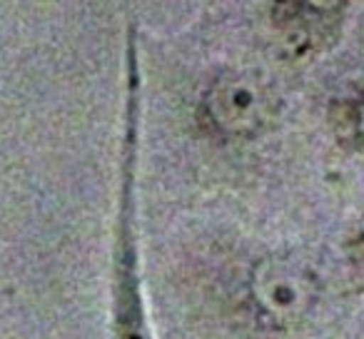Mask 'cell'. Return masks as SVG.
<instances>
[{"mask_svg":"<svg viewBox=\"0 0 364 339\" xmlns=\"http://www.w3.org/2000/svg\"><path fill=\"white\" fill-rule=\"evenodd\" d=\"M277 95L252 70H228L213 80L203 97V117L223 137H255L272 125Z\"/></svg>","mask_w":364,"mask_h":339,"instance_id":"1","label":"cell"},{"mask_svg":"<svg viewBox=\"0 0 364 339\" xmlns=\"http://www.w3.org/2000/svg\"><path fill=\"white\" fill-rule=\"evenodd\" d=\"M274 8V23L284 41V48L294 58L312 53L322 41V23L337 18L349 0H279Z\"/></svg>","mask_w":364,"mask_h":339,"instance_id":"4","label":"cell"},{"mask_svg":"<svg viewBox=\"0 0 364 339\" xmlns=\"http://www.w3.org/2000/svg\"><path fill=\"white\" fill-rule=\"evenodd\" d=\"M110 332L112 339H155L147 317L142 274L137 267L135 235L127 222L120 220L112 254V284H110Z\"/></svg>","mask_w":364,"mask_h":339,"instance_id":"3","label":"cell"},{"mask_svg":"<svg viewBox=\"0 0 364 339\" xmlns=\"http://www.w3.org/2000/svg\"><path fill=\"white\" fill-rule=\"evenodd\" d=\"M349 127H352L354 137L359 140V145L364 147V100L354 107V112L349 115Z\"/></svg>","mask_w":364,"mask_h":339,"instance_id":"5","label":"cell"},{"mask_svg":"<svg viewBox=\"0 0 364 339\" xmlns=\"http://www.w3.org/2000/svg\"><path fill=\"white\" fill-rule=\"evenodd\" d=\"M252 302L269 324H297L317 297V274L289 259H269L257 264L250 277Z\"/></svg>","mask_w":364,"mask_h":339,"instance_id":"2","label":"cell"}]
</instances>
